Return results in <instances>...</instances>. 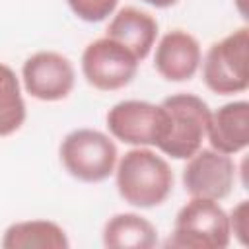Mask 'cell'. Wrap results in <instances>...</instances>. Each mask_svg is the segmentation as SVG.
<instances>
[{"label": "cell", "mask_w": 249, "mask_h": 249, "mask_svg": "<svg viewBox=\"0 0 249 249\" xmlns=\"http://www.w3.org/2000/svg\"><path fill=\"white\" fill-rule=\"evenodd\" d=\"M105 121L111 136L130 146L158 148L167 128V115L163 107L140 99H124L115 103Z\"/></svg>", "instance_id": "obj_7"}, {"label": "cell", "mask_w": 249, "mask_h": 249, "mask_svg": "<svg viewBox=\"0 0 249 249\" xmlns=\"http://www.w3.org/2000/svg\"><path fill=\"white\" fill-rule=\"evenodd\" d=\"M206 138L210 148L233 156L249 146V103L245 99L231 101L210 111L206 124Z\"/></svg>", "instance_id": "obj_11"}, {"label": "cell", "mask_w": 249, "mask_h": 249, "mask_svg": "<svg viewBox=\"0 0 249 249\" xmlns=\"http://www.w3.org/2000/svg\"><path fill=\"white\" fill-rule=\"evenodd\" d=\"M235 183V163L231 156L214 148H200L183 169V187L191 196L224 200Z\"/></svg>", "instance_id": "obj_8"}, {"label": "cell", "mask_w": 249, "mask_h": 249, "mask_svg": "<svg viewBox=\"0 0 249 249\" xmlns=\"http://www.w3.org/2000/svg\"><path fill=\"white\" fill-rule=\"evenodd\" d=\"M6 249H68L66 231L51 220H23L6 228L2 241Z\"/></svg>", "instance_id": "obj_14"}, {"label": "cell", "mask_w": 249, "mask_h": 249, "mask_svg": "<svg viewBox=\"0 0 249 249\" xmlns=\"http://www.w3.org/2000/svg\"><path fill=\"white\" fill-rule=\"evenodd\" d=\"M231 241L228 212L212 198L191 196L177 212L173 231L165 247L179 249H226Z\"/></svg>", "instance_id": "obj_2"}, {"label": "cell", "mask_w": 249, "mask_h": 249, "mask_svg": "<svg viewBox=\"0 0 249 249\" xmlns=\"http://www.w3.org/2000/svg\"><path fill=\"white\" fill-rule=\"evenodd\" d=\"M158 243L156 226L140 214L121 212L103 226V245L109 249H150Z\"/></svg>", "instance_id": "obj_13"}, {"label": "cell", "mask_w": 249, "mask_h": 249, "mask_svg": "<svg viewBox=\"0 0 249 249\" xmlns=\"http://www.w3.org/2000/svg\"><path fill=\"white\" fill-rule=\"evenodd\" d=\"M25 91L39 101H60L70 95L76 82L72 62L54 51L31 54L21 68Z\"/></svg>", "instance_id": "obj_9"}, {"label": "cell", "mask_w": 249, "mask_h": 249, "mask_svg": "<svg viewBox=\"0 0 249 249\" xmlns=\"http://www.w3.org/2000/svg\"><path fill=\"white\" fill-rule=\"evenodd\" d=\"M115 167L117 191L130 206H160L173 191V171L169 163L148 146H134Z\"/></svg>", "instance_id": "obj_1"}, {"label": "cell", "mask_w": 249, "mask_h": 249, "mask_svg": "<svg viewBox=\"0 0 249 249\" xmlns=\"http://www.w3.org/2000/svg\"><path fill=\"white\" fill-rule=\"evenodd\" d=\"M76 18L88 23H99L113 16L119 0H66Z\"/></svg>", "instance_id": "obj_16"}, {"label": "cell", "mask_w": 249, "mask_h": 249, "mask_svg": "<svg viewBox=\"0 0 249 249\" xmlns=\"http://www.w3.org/2000/svg\"><path fill=\"white\" fill-rule=\"evenodd\" d=\"M60 161L68 175L82 183L105 181L117 165V146L101 130L76 128L64 136L58 148Z\"/></svg>", "instance_id": "obj_4"}, {"label": "cell", "mask_w": 249, "mask_h": 249, "mask_svg": "<svg viewBox=\"0 0 249 249\" xmlns=\"http://www.w3.org/2000/svg\"><path fill=\"white\" fill-rule=\"evenodd\" d=\"M167 115L165 136L158 150L173 160H187L202 148L210 109L195 93H173L160 103Z\"/></svg>", "instance_id": "obj_3"}, {"label": "cell", "mask_w": 249, "mask_h": 249, "mask_svg": "<svg viewBox=\"0 0 249 249\" xmlns=\"http://www.w3.org/2000/svg\"><path fill=\"white\" fill-rule=\"evenodd\" d=\"M27 111L21 97V88L16 72L0 62V138L10 136L21 128Z\"/></svg>", "instance_id": "obj_15"}, {"label": "cell", "mask_w": 249, "mask_h": 249, "mask_svg": "<svg viewBox=\"0 0 249 249\" xmlns=\"http://www.w3.org/2000/svg\"><path fill=\"white\" fill-rule=\"evenodd\" d=\"M231 235L243 245H249V200H239L228 214Z\"/></svg>", "instance_id": "obj_17"}, {"label": "cell", "mask_w": 249, "mask_h": 249, "mask_svg": "<svg viewBox=\"0 0 249 249\" xmlns=\"http://www.w3.org/2000/svg\"><path fill=\"white\" fill-rule=\"evenodd\" d=\"M105 37L121 43L138 60H144L156 45L158 21L148 12H142L134 6H124L111 18Z\"/></svg>", "instance_id": "obj_12"}, {"label": "cell", "mask_w": 249, "mask_h": 249, "mask_svg": "<svg viewBox=\"0 0 249 249\" xmlns=\"http://www.w3.org/2000/svg\"><path fill=\"white\" fill-rule=\"evenodd\" d=\"M142 2H146V4H150L154 8H169V6L177 4L179 0H142Z\"/></svg>", "instance_id": "obj_18"}, {"label": "cell", "mask_w": 249, "mask_h": 249, "mask_svg": "<svg viewBox=\"0 0 249 249\" xmlns=\"http://www.w3.org/2000/svg\"><path fill=\"white\" fill-rule=\"evenodd\" d=\"M140 60L121 43L101 37L91 41L82 53V74L89 86L101 91H115L128 86Z\"/></svg>", "instance_id": "obj_6"}, {"label": "cell", "mask_w": 249, "mask_h": 249, "mask_svg": "<svg viewBox=\"0 0 249 249\" xmlns=\"http://www.w3.org/2000/svg\"><path fill=\"white\" fill-rule=\"evenodd\" d=\"M202 62V51L191 33L183 29H173L165 33L154 54V68L167 82H187L191 80Z\"/></svg>", "instance_id": "obj_10"}, {"label": "cell", "mask_w": 249, "mask_h": 249, "mask_svg": "<svg viewBox=\"0 0 249 249\" xmlns=\"http://www.w3.org/2000/svg\"><path fill=\"white\" fill-rule=\"evenodd\" d=\"M249 29L239 27L210 45L202 60V80L218 95L241 93L249 88Z\"/></svg>", "instance_id": "obj_5"}]
</instances>
